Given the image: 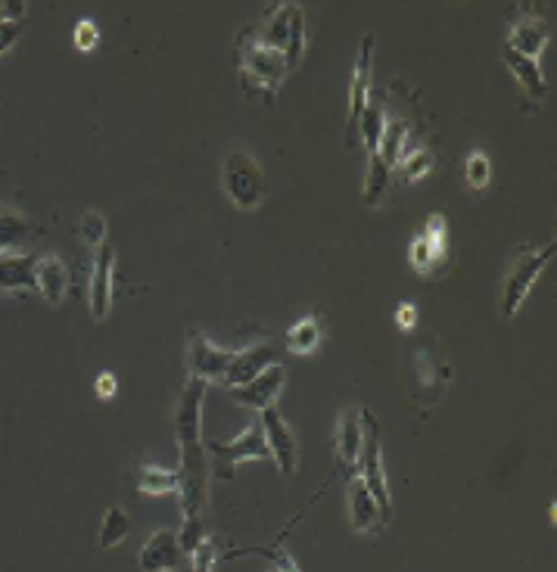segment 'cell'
I'll use <instances>...</instances> for the list:
<instances>
[{
    "mask_svg": "<svg viewBox=\"0 0 557 572\" xmlns=\"http://www.w3.org/2000/svg\"><path fill=\"white\" fill-rule=\"evenodd\" d=\"M548 38H551L548 19H542L539 13H523L520 19L511 22L505 47L517 50V53H526V56H536V60H539V53L548 44Z\"/></svg>",
    "mask_w": 557,
    "mask_h": 572,
    "instance_id": "16",
    "label": "cell"
},
{
    "mask_svg": "<svg viewBox=\"0 0 557 572\" xmlns=\"http://www.w3.org/2000/svg\"><path fill=\"white\" fill-rule=\"evenodd\" d=\"M489 175H492V165H489V156L483 150H473L467 159H464V181L467 187L480 190L489 184Z\"/></svg>",
    "mask_w": 557,
    "mask_h": 572,
    "instance_id": "30",
    "label": "cell"
},
{
    "mask_svg": "<svg viewBox=\"0 0 557 572\" xmlns=\"http://www.w3.org/2000/svg\"><path fill=\"white\" fill-rule=\"evenodd\" d=\"M221 181H225L228 196L240 209H256L265 199V175L262 165L253 153L246 150H231L225 159V168H221Z\"/></svg>",
    "mask_w": 557,
    "mask_h": 572,
    "instance_id": "5",
    "label": "cell"
},
{
    "mask_svg": "<svg viewBox=\"0 0 557 572\" xmlns=\"http://www.w3.org/2000/svg\"><path fill=\"white\" fill-rule=\"evenodd\" d=\"M361 423H365V448H361V467L358 476L368 485V492L374 495L383 520H389V510H393V498H389V482L383 470V451H380V433H377V420L368 408H361Z\"/></svg>",
    "mask_w": 557,
    "mask_h": 572,
    "instance_id": "6",
    "label": "cell"
},
{
    "mask_svg": "<svg viewBox=\"0 0 557 572\" xmlns=\"http://www.w3.org/2000/svg\"><path fill=\"white\" fill-rule=\"evenodd\" d=\"M35 262L38 255L32 252H0V290H22V286L29 290V286H35Z\"/></svg>",
    "mask_w": 557,
    "mask_h": 572,
    "instance_id": "18",
    "label": "cell"
},
{
    "mask_svg": "<svg viewBox=\"0 0 557 572\" xmlns=\"http://www.w3.org/2000/svg\"><path fill=\"white\" fill-rule=\"evenodd\" d=\"M113 268H116V249L103 243L97 246L94 265H91V314L103 321L113 305Z\"/></svg>",
    "mask_w": 557,
    "mask_h": 572,
    "instance_id": "14",
    "label": "cell"
},
{
    "mask_svg": "<svg viewBox=\"0 0 557 572\" xmlns=\"http://www.w3.org/2000/svg\"><path fill=\"white\" fill-rule=\"evenodd\" d=\"M29 218H25L19 209L0 203V252L7 249H19L25 240H29Z\"/></svg>",
    "mask_w": 557,
    "mask_h": 572,
    "instance_id": "24",
    "label": "cell"
},
{
    "mask_svg": "<svg viewBox=\"0 0 557 572\" xmlns=\"http://www.w3.org/2000/svg\"><path fill=\"white\" fill-rule=\"evenodd\" d=\"M408 255H411V265L417 271H436L445 259H449V252H439L424 234H417L408 246Z\"/></svg>",
    "mask_w": 557,
    "mask_h": 572,
    "instance_id": "29",
    "label": "cell"
},
{
    "mask_svg": "<svg viewBox=\"0 0 557 572\" xmlns=\"http://www.w3.org/2000/svg\"><path fill=\"white\" fill-rule=\"evenodd\" d=\"M321 339V324L315 314H305V318H299L290 330H287V346L293 352H312L318 346Z\"/></svg>",
    "mask_w": 557,
    "mask_h": 572,
    "instance_id": "28",
    "label": "cell"
},
{
    "mask_svg": "<svg viewBox=\"0 0 557 572\" xmlns=\"http://www.w3.org/2000/svg\"><path fill=\"white\" fill-rule=\"evenodd\" d=\"M371 50H374V35L368 32L358 44V56H355V66H352V88H349V140H358V119H361V109L368 106L371 97Z\"/></svg>",
    "mask_w": 557,
    "mask_h": 572,
    "instance_id": "12",
    "label": "cell"
},
{
    "mask_svg": "<svg viewBox=\"0 0 557 572\" xmlns=\"http://www.w3.org/2000/svg\"><path fill=\"white\" fill-rule=\"evenodd\" d=\"M274 358H277L274 342H253V346H246V349H234V361L228 367V374L221 377V383H225L228 389L243 386L253 377H259L265 367H271Z\"/></svg>",
    "mask_w": 557,
    "mask_h": 572,
    "instance_id": "15",
    "label": "cell"
},
{
    "mask_svg": "<svg viewBox=\"0 0 557 572\" xmlns=\"http://www.w3.org/2000/svg\"><path fill=\"white\" fill-rule=\"evenodd\" d=\"M234 361V349H221L215 346V342L200 333V330H193L190 333V342H187V370H190V377H197V380H218L228 374V367Z\"/></svg>",
    "mask_w": 557,
    "mask_h": 572,
    "instance_id": "8",
    "label": "cell"
},
{
    "mask_svg": "<svg viewBox=\"0 0 557 572\" xmlns=\"http://www.w3.org/2000/svg\"><path fill=\"white\" fill-rule=\"evenodd\" d=\"M287 383V367L281 361H274L271 367H265L259 377H253L243 386H231V398L240 405V408H249V411H265L277 402V395H281Z\"/></svg>",
    "mask_w": 557,
    "mask_h": 572,
    "instance_id": "10",
    "label": "cell"
},
{
    "mask_svg": "<svg viewBox=\"0 0 557 572\" xmlns=\"http://www.w3.org/2000/svg\"><path fill=\"white\" fill-rule=\"evenodd\" d=\"M206 451L212 454V461H215V473L225 476V479H234V470H237L240 461H265V457H271L259 420L249 423L234 442H209Z\"/></svg>",
    "mask_w": 557,
    "mask_h": 572,
    "instance_id": "7",
    "label": "cell"
},
{
    "mask_svg": "<svg viewBox=\"0 0 557 572\" xmlns=\"http://www.w3.org/2000/svg\"><path fill=\"white\" fill-rule=\"evenodd\" d=\"M259 423H262V433H265V442H268V451L274 457V464L281 467L284 476H293L296 467H299V442L293 436L290 423L284 420V414L277 411V405L259 411Z\"/></svg>",
    "mask_w": 557,
    "mask_h": 572,
    "instance_id": "9",
    "label": "cell"
},
{
    "mask_svg": "<svg viewBox=\"0 0 557 572\" xmlns=\"http://www.w3.org/2000/svg\"><path fill=\"white\" fill-rule=\"evenodd\" d=\"M187 557H190V554H184L175 529H156V532L144 541V548H141V569H144V572L181 569Z\"/></svg>",
    "mask_w": 557,
    "mask_h": 572,
    "instance_id": "13",
    "label": "cell"
},
{
    "mask_svg": "<svg viewBox=\"0 0 557 572\" xmlns=\"http://www.w3.org/2000/svg\"><path fill=\"white\" fill-rule=\"evenodd\" d=\"M383 125H386V109H383V97L371 91V97H368V106L361 109V119H358V140H365L368 153H374V150H377L380 134H383Z\"/></svg>",
    "mask_w": 557,
    "mask_h": 572,
    "instance_id": "23",
    "label": "cell"
},
{
    "mask_svg": "<svg viewBox=\"0 0 557 572\" xmlns=\"http://www.w3.org/2000/svg\"><path fill=\"white\" fill-rule=\"evenodd\" d=\"M333 448H337V464L352 479L361 467V448H365V423H361V408H349L340 414L337 433H333Z\"/></svg>",
    "mask_w": 557,
    "mask_h": 572,
    "instance_id": "11",
    "label": "cell"
},
{
    "mask_svg": "<svg viewBox=\"0 0 557 572\" xmlns=\"http://www.w3.org/2000/svg\"><path fill=\"white\" fill-rule=\"evenodd\" d=\"M78 237L85 240L88 246H103V243H106V218H103V212L88 209L85 215H81V221H78Z\"/></svg>",
    "mask_w": 557,
    "mask_h": 572,
    "instance_id": "31",
    "label": "cell"
},
{
    "mask_svg": "<svg viewBox=\"0 0 557 572\" xmlns=\"http://www.w3.org/2000/svg\"><path fill=\"white\" fill-rule=\"evenodd\" d=\"M433 162H436V156H433L430 147H405V153L396 162L399 165V181L411 184L417 178H424L427 171L433 168Z\"/></svg>",
    "mask_w": 557,
    "mask_h": 572,
    "instance_id": "26",
    "label": "cell"
},
{
    "mask_svg": "<svg viewBox=\"0 0 557 572\" xmlns=\"http://www.w3.org/2000/svg\"><path fill=\"white\" fill-rule=\"evenodd\" d=\"M505 63L511 66V72L517 75L520 88L533 97V100H542L548 94V78L539 66L536 56H526V53H517L511 47H505Z\"/></svg>",
    "mask_w": 557,
    "mask_h": 572,
    "instance_id": "20",
    "label": "cell"
},
{
    "mask_svg": "<svg viewBox=\"0 0 557 572\" xmlns=\"http://www.w3.org/2000/svg\"><path fill=\"white\" fill-rule=\"evenodd\" d=\"M237 69H240L246 94L274 97V91L281 88V81L290 72V63L284 53L262 44L259 38H253L249 28H243L237 35Z\"/></svg>",
    "mask_w": 557,
    "mask_h": 572,
    "instance_id": "2",
    "label": "cell"
},
{
    "mask_svg": "<svg viewBox=\"0 0 557 572\" xmlns=\"http://www.w3.org/2000/svg\"><path fill=\"white\" fill-rule=\"evenodd\" d=\"M0 19H4V0H0Z\"/></svg>",
    "mask_w": 557,
    "mask_h": 572,
    "instance_id": "38",
    "label": "cell"
},
{
    "mask_svg": "<svg viewBox=\"0 0 557 572\" xmlns=\"http://www.w3.org/2000/svg\"><path fill=\"white\" fill-rule=\"evenodd\" d=\"M396 321H399V327H414L417 324V305H411V302H405V305H399V311H396Z\"/></svg>",
    "mask_w": 557,
    "mask_h": 572,
    "instance_id": "37",
    "label": "cell"
},
{
    "mask_svg": "<svg viewBox=\"0 0 557 572\" xmlns=\"http://www.w3.org/2000/svg\"><path fill=\"white\" fill-rule=\"evenodd\" d=\"M35 286H38L41 296L50 305L63 302V296L69 290V268H66V262L60 259L57 252L38 255V262H35Z\"/></svg>",
    "mask_w": 557,
    "mask_h": 572,
    "instance_id": "17",
    "label": "cell"
},
{
    "mask_svg": "<svg viewBox=\"0 0 557 572\" xmlns=\"http://www.w3.org/2000/svg\"><path fill=\"white\" fill-rule=\"evenodd\" d=\"M421 234H424L439 252H449V221H445V215H439V212L427 215Z\"/></svg>",
    "mask_w": 557,
    "mask_h": 572,
    "instance_id": "33",
    "label": "cell"
},
{
    "mask_svg": "<svg viewBox=\"0 0 557 572\" xmlns=\"http://www.w3.org/2000/svg\"><path fill=\"white\" fill-rule=\"evenodd\" d=\"M209 383L187 377L178 408H175V436L181 445V510L184 526L178 529V541L184 554L197 551L203 541V520L209 504V457L203 445V398Z\"/></svg>",
    "mask_w": 557,
    "mask_h": 572,
    "instance_id": "1",
    "label": "cell"
},
{
    "mask_svg": "<svg viewBox=\"0 0 557 572\" xmlns=\"http://www.w3.org/2000/svg\"><path fill=\"white\" fill-rule=\"evenodd\" d=\"M253 38H259L262 44L274 47L277 53L287 56L290 69L299 66L302 50H305V13L299 4H277L268 7L253 25H246Z\"/></svg>",
    "mask_w": 557,
    "mask_h": 572,
    "instance_id": "3",
    "label": "cell"
},
{
    "mask_svg": "<svg viewBox=\"0 0 557 572\" xmlns=\"http://www.w3.org/2000/svg\"><path fill=\"white\" fill-rule=\"evenodd\" d=\"M389 178H393V168H389V165L380 159L377 150L368 153V175H365V203H368V206H377V203H380L383 193H386V187H389Z\"/></svg>",
    "mask_w": 557,
    "mask_h": 572,
    "instance_id": "27",
    "label": "cell"
},
{
    "mask_svg": "<svg viewBox=\"0 0 557 572\" xmlns=\"http://www.w3.org/2000/svg\"><path fill=\"white\" fill-rule=\"evenodd\" d=\"M22 35V19H0V53L10 50Z\"/></svg>",
    "mask_w": 557,
    "mask_h": 572,
    "instance_id": "35",
    "label": "cell"
},
{
    "mask_svg": "<svg viewBox=\"0 0 557 572\" xmlns=\"http://www.w3.org/2000/svg\"><path fill=\"white\" fill-rule=\"evenodd\" d=\"M181 489V470H165L153 464L137 467V492L141 495H169Z\"/></svg>",
    "mask_w": 557,
    "mask_h": 572,
    "instance_id": "21",
    "label": "cell"
},
{
    "mask_svg": "<svg viewBox=\"0 0 557 572\" xmlns=\"http://www.w3.org/2000/svg\"><path fill=\"white\" fill-rule=\"evenodd\" d=\"M551 255H554V240L542 249H533V246L514 249L508 274H505V280H501V296H498V305H501V314H505V318H514V311L523 305L526 293L533 290L536 277L551 262Z\"/></svg>",
    "mask_w": 557,
    "mask_h": 572,
    "instance_id": "4",
    "label": "cell"
},
{
    "mask_svg": "<svg viewBox=\"0 0 557 572\" xmlns=\"http://www.w3.org/2000/svg\"><path fill=\"white\" fill-rule=\"evenodd\" d=\"M349 517L355 532H371L383 523V513L374 501V495L368 492V485L361 482V476L349 479Z\"/></svg>",
    "mask_w": 557,
    "mask_h": 572,
    "instance_id": "19",
    "label": "cell"
},
{
    "mask_svg": "<svg viewBox=\"0 0 557 572\" xmlns=\"http://www.w3.org/2000/svg\"><path fill=\"white\" fill-rule=\"evenodd\" d=\"M131 535V517L119 507H106L103 520H100V548H116L119 541H125Z\"/></svg>",
    "mask_w": 557,
    "mask_h": 572,
    "instance_id": "25",
    "label": "cell"
},
{
    "mask_svg": "<svg viewBox=\"0 0 557 572\" xmlns=\"http://www.w3.org/2000/svg\"><path fill=\"white\" fill-rule=\"evenodd\" d=\"M94 389H97V395H100V398H113V395H116V389H119L116 374H109V370H103V374L97 377V383H94Z\"/></svg>",
    "mask_w": 557,
    "mask_h": 572,
    "instance_id": "36",
    "label": "cell"
},
{
    "mask_svg": "<svg viewBox=\"0 0 557 572\" xmlns=\"http://www.w3.org/2000/svg\"><path fill=\"white\" fill-rule=\"evenodd\" d=\"M97 41H100V28H97V22H94V19H81V22L75 25V47L91 50Z\"/></svg>",
    "mask_w": 557,
    "mask_h": 572,
    "instance_id": "34",
    "label": "cell"
},
{
    "mask_svg": "<svg viewBox=\"0 0 557 572\" xmlns=\"http://www.w3.org/2000/svg\"><path fill=\"white\" fill-rule=\"evenodd\" d=\"M408 131H411V122L408 119H386V125H383V134H380V143H377V153H380V159L393 168L396 162H399V156L405 153V147H408Z\"/></svg>",
    "mask_w": 557,
    "mask_h": 572,
    "instance_id": "22",
    "label": "cell"
},
{
    "mask_svg": "<svg viewBox=\"0 0 557 572\" xmlns=\"http://www.w3.org/2000/svg\"><path fill=\"white\" fill-rule=\"evenodd\" d=\"M221 541H218V535H209V538H203L200 545H197V551H190V572H212V566L218 563V557H221Z\"/></svg>",
    "mask_w": 557,
    "mask_h": 572,
    "instance_id": "32",
    "label": "cell"
}]
</instances>
